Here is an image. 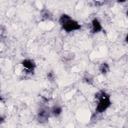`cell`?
<instances>
[{"instance_id":"6da1fadb","label":"cell","mask_w":128,"mask_h":128,"mask_svg":"<svg viewBox=\"0 0 128 128\" xmlns=\"http://www.w3.org/2000/svg\"><path fill=\"white\" fill-rule=\"evenodd\" d=\"M60 22L62 26V28L67 32L78 30L80 28V25L66 14H64L60 17Z\"/></svg>"},{"instance_id":"7a4b0ae2","label":"cell","mask_w":128,"mask_h":128,"mask_svg":"<svg viewBox=\"0 0 128 128\" xmlns=\"http://www.w3.org/2000/svg\"><path fill=\"white\" fill-rule=\"evenodd\" d=\"M96 98L99 100V102L96 107V112H102L110 105L109 96L104 92H100L96 95Z\"/></svg>"},{"instance_id":"3957f363","label":"cell","mask_w":128,"mask_h":128,"mask_svg":"<svg viewBox=\"0 0 128 128\" xmlns=\"http://www.w3.org/2000/svg\"><path fill=\"white\" fill-rule=\"evenodd\" d=\"M23 66L28 70H33L36 67L34 62L32 60H25L22 62Z\"/></svg>"},{"instance_id":"277c9868","label":"cell","mask_w":128,"mask_h":128,"mask_svg":"<svg viewBox=\"0 0 128 128\" xmlns=\"http://www.w3.org/2000/svg\"><path fill=\"white\" fill-rule=\"evenodd\" d=\"M92 32L94 33L98 32L102 30V27L100 23V22L94 19L92 20Z\"/></svg>"},{"instance_id":"5b68a950","label":"cell","mask_w":128,"mask_h":128,"mask_svg":"<svg viewBox=\"0 0 128 128\" xmlns=\"http://www.w3.org/2000/svg\"><path fill=\"white\" fill-rule=\"evenodd\" d=\"M48 114L46 110H42L38 114V120L40 122H44L48 120Z\"/></svg>"},{"instance_id":"8992f818","label":"cell","mask_w":128,"mask_h":128,"mask_svg":"<svg viewBox=\"0 0 128 128\" xmlns=\"http://www.w3.org/2000/svg\"><path fill=\"white\" fill-rule=\"evenodd\" d=\"M108 68V66L106 64H102L100 67V70L102 73L105 74L107 72Z\"/></svg>"},{"instance_id":"52a82bcc","label":"cell","mask_w":128,"mask_h":128,"mask_svg":"<svg viewBox=\"0 0 128 128\" xmlns=\"http://www.w3.org/2000/svg\"><path fill=\"white\" fill-rule=\"evenodd\" d=\"M62 112L61 108L60 107H55L53 109V113L56 116L58 115Z\"/></svg>"}]
</instances>
